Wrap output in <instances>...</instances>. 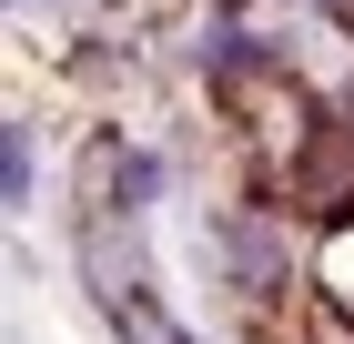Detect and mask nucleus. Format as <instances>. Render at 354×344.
Masks as SVG:
<instances>
[{"mask_svg":"<svg viewBox=\"0 0 354 344\" xmlns=\"http://www.w3.org/2000/svg\"><path fill=\"white\" fill-rule=\"evenodd\" d=\"M0 192H10V203H30V132H21V122L0 132Z\"/></svg>","mask_w":354,"mask_h":344,"instance_id":"obj_2","label":"nucleus"},{"mask_svg":"<svg viewBox=\"0 0 354 344\" xmlns=\"http://www.w3.org/2000/svg\"><path fill=\"white\" fill-rule=\"evenodd\" d=\"M233 284H253V293L273 284V233L263 223H233Z\"/></svg>","mask_w":354,"mask_h":344,"instance_id":"obj_1","label":"nucleus"}]
</instances>
